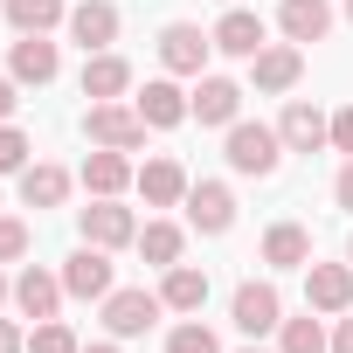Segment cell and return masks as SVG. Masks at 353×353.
Instances as JSON below:
<instances>
[{
  "mask_svg": "<svg viewBox=\"0 0 353 353\" xmlns=\"http://www.w3.org/2000/svg\"><path fill=\"white\" fill-rule=\"evenodd\" d=\"M222 159H229V173H243V181H270L277 159H284V139H277V125H250V118H236L229 139H222Z\"/></svg>",
  "mask_w": 353,
  "mask_h": 353,
  "instance_id": "1",
  "label": "cell"
},
{
  "mask_svg": "<svg viewBox=\"0 0 353 353\" xmlns=\"http://www.w3.org/2000/svg\"><path fill=\"white\" fill-rule=\"evenodd\" d=\"M145 118H139V104H125V97H111V104H90L83 111V139L90 145H118V152H139L145 145Z\"/></svg>",
  "mask_w": 353,
  "mask_h": 353,
  "instance_id": "2",
  "label": "cell"
},
{
  "mask_svg": "<svg viewBox=\"0 0 353 353\" xmlns=\"http://www.w3.org/2000/svg\"><path fill=\"white\" fill-rule=\"evenodd\" d=\"M229 319H236V332H243V339H263V332H277V325H284V298H277V284H270V277H250V284H236V298H229Z\"/></svg>",
  "mask_w": 353,
  "mask_h": 353,
  "instance_id": "3",
  "label": "cell"
},
{
  "mask_svg": "<svg viewBox=\"0 0 353 353\" xmlns=\"http://www.w3.org/2000/svg\"><path fill=\"white\" fill-rule=\"evenodd\" d=\"M77 229H83V243H97V250L139 243V222H132V208H125L118 194H90V208H77Z\"/></svg>",
  "mask_w": 353,
  "mask_h": 353,
  "instance_id": "4",
  "label": "cell"
},
{
  "mask_svg": "<svg viewBox=\"0 0 353 353\" xmlns=\"http://www.w3.org/2000/svg\"><path fill=\"white\" fill-rule=\"evenodd\" d=\"M63 291L70 298H90V305H104L118 284H111V250H97V243H77L70 256H63Z\"/></svg>",
  "mask_w": 353,
  "mask_h": 353,
  "instance_id": "5",
  "label": "cell"
},
{
  "mask_svg": "<svg viewBox=\"0 0 353 353\" xmlns=\"http://www.w3.org/2000/svg\"><path fill=\"white\" fill-rule=\"evenodd\" d=\"M208 49H215V35H201L194 21H166V28H159V63H166V77H208Z\"/></svg>",
  "mask_w": 353,
  "mask_h": 353,
  "instance_id": "6",
  "label": "cell"
},
{
  "mask_svg": "<svg viewBox=\"0 0 353 353\" xmlns=\"http://www.w3.org/2000/svg\"><path fill=\"white\" fill-rule=\"evenodd\" d=\"M166 305H159V291H111L104 298V332L111 339H139V332H152V319H159Z\"/></svg>",
  "mask_w": 353,
  "mask_h": 353,
  "instance_id": "7",
  "label": "cell"
},
{
  "mask_svg": "<svg viewBox=\"0 0 353 353\" xmlns=\"http://www.w3.org/2000/svg\"><path fill=\"white\" fill-rule=\"evenodd\" d=\"M277 139H284V152H325V145H332V118H325L319 104L291 97L284 118H277Z\"/></svg>",
  "mask_w": 353,
  "mask_h": 353,
  "instance_id": "8",
  "label": "cell"
},
{
  "mask_svg": "<svg viewBox=\"0 0 353 353\" xmlns=\"http://www.w3.org/2000/svg\"><path fill=\"white\" fill-rule=\"evenodd\" d=\"M139 194H145V208H173V201H188V166L181 159H173V152H152L145 166H139V181H132Z\"/></svg>",
  "mask_w": 353,
  "mask_h": 353,
  "instance_id": "9",
  "label": "cell"
},
{
  "mask_svg": "<svg viewBox=\"0 0 353 353\" xmlns=\"http://www.w3.org/2000/svg\"><path fill=\"white\" fill-rule=\"evenodd\" d=\"M298 77H305V49H298V42H270L263 56H250V83H256L263 97H284Z\"/></svg>",
  "mask_w": 353,
  "mask_h": 353,
  "instance_id": "10",
  "label": "cell"
},
{
  "mask_svg": "<svg viewBox=\"0 0 353 353\" xmlns=\"http://www.w3.org/2000/svg\"><path fill=\"white\" fill-rule=\"evenodd\" d=\"M188 229L229 236V229H236V194H229L222 181H194V188H188Z\"/></svg>",
  "mask_w": 353,
  "mask_h": 353,
  "instance_id": "11",
  "label": "cell"
},
{
  "mask_svg": "<svg viewBox=\"0 0 353 353\" xmlns=\"http://www.w3.org/2000/svg\"><path fill=\"white\" fill-rule=\"evenodd\" d=\"M63 270H42V263H28L21 277H14V312L21 319H56L63 312Z\"/></svg>",
  "mask_w": 353,
  "mask_h": 353,
  "instance_id": "12",
  "label": "cell"
},
{
  "mask_svg": "<svg viewBox=\"0 0 353 353\" xmlns=\"http://www.w3.org/2000/svg\"><path fill=\"white\" fill-rule=\"evenodd\" d=\"M305 305L312 312H353V263H305Z\"/></svg>",
  "mask_w": 353,
  "mask_h": 353,
  "instance_id": "13",
  "label": "cell"
},
{
  "mask_svg": "<svg viewBox=\"0 0 353 353\" xmlns=\"http://www.w3.org/2000/svg\"><path fill=\"white\" fill-rule=\"evenodd\" d=\"M132 104H139V118H145L152 132H173V125H188V118H194V104H188V90L173 83V77H152V83H145V90H139Z\"/></svg>",
  "mask_w": 353,
  "mask_h": 353,
  "instance_id": "14",
  "label": "cell"
},
{
  "mask_svg": "<svg viewBox=\"0 0 353 353\" xmlns=\"http://www.w3.org/2000/svg\"><path fill=\"white\" fill-rule=\"evenodd\" d=\"M63 28H70V42H77L83 56H97V49L118 42V8H111V0H77Z\"/></svg>",
  "mask_w": 353,
  "mask_h": 353,
  "instance_id": "15",
  "label": "cell"
},
{
  "mask_svg": "<svg viewBox=\"0 0 353 353\" xmlns=\"http://www.w3.org/2000/svg\"><path fill=\"white\" fill-rule=\"evenodd\" d=\"M208 35H215V49H222V56H236V63H250V56H263V49H270L263 14H250V8H229Z\"/></svg>",
  "mask_w": 353,
  "mask_h": 353,
  "instance_id": "16",
  "label": "cell"
},
{
  "mask_svg": "<svg viewBox=\"0 0 353 353\" xmlns=\"http://www.w3.org/2000/svg\"><path fill=\"white\" fill-rule=\"evenodd\" d=\"M56 70H63V56H56V42L49 35H14V49H8V77L14 83H56Z\"/></svg>",
  "mask_w": 353,
  "mask_h": 353,
  "instance_id": "17",
  "label": "cell"
},
{
  "mask_svg": "<svg viewBox=\"0 0 353 353\" xmlns=\"http://www.w3.org/2000/svg\"><path fill=\"white\" fill-rule=\"evenodd\" d=\"M277 35L284 42H325L332 35V8H325V0H277Z\"/></svg>",
  "mask_w": 353,
  "mask_h": 353,
  "instance_id": "18",
  "label": "cell"
},
{
  "mask_svg": "<svg viewBox=\"0 0 353 353\" xmlns=\"http://www.w3.org/2000/svg\"><path fill=\"white\" fill-rule=\"evenodd\" d=\"M188 104H194L201 125H222V132H229V125L243 118V83H229V77H201Z\"/></svg>",
  "mask_w": 353,
  "mask_h": 353,
  "instance_id": "19",
  "label": "cell"
},
{
  "mask_svg": "<svg viewBox=\"0 0 353 353\" xmlns=\"http://www.w3.org/2000/svg\"><path fill=\"white\" fill-rule=\"evenodd\" d=\"M132 181H139L132 152H118V145H90V159H83V188H90V194H125Z\"/></svg>",
  "mask_w": 353,
  "mask_h": 353,
  "instance_id": "20",
  "label": "cell"
},
{
  "mask_svg": "<svg viewBox=\"0 0 353 353\" xmlns=\"http://www.w3.org/2000/svg\"><path fill=\"white\" fill-rule=\"evenodd\" d=\"M125 90H132V63H125V56H111V49L83 56V97H90V104H111V97H125Z\"/></svg>",
  "mask_w": 353,
  "mask_h": 353,
  "instance_id": "21",
  "label": "cell"
},
{
  "mask_svg": "<svg viewBox=\"0 0 353 353\" xmlns=\"http://www.w3.org/2000/svg\"><path fill=\"white\" fill-rule=\"evenodd\" d=\"M159 305H166V312H201V305H208V270H194V263L159 270Z\"/></svg>",
  "mask_w": 353,
  "mask_h": 353,
  "instance_id": "22",
  "label": "cell"
},
{
  "mask_svg": "<svg viewBox=\"0 0 353 353\" xmlns=\"http://www.w3.org/2000/svg\"><path fill=\"white\" fill-rule=\"evenodd\" d=\"M0 14H8L14 35H49L70 21V0H0Z\"/></svg>",
  "mask_w": 353,
  "mask_h": 353,
  "instance_id": "23",
  "label": "cell"
},
{
  "mask_svg": "<svg viewBox=\"0 0 353 353\" xmlns=\"http://www.w3.org/2000/svg\"><path fill=\"white\" fill-rule=\"evenodd\" d=\"M263 263H270V270H305V263H312V236H305L298 222H270V229H263Z\"/></svg>",
  "mask_w": 353,
  "mask_h": 353,
  "instance_id": "24",
  "label": "cell"
},
{
  "mask_svg": "<svg viewBox=\"0 0 353 353\" xmlns=\"http://www.w3.org/2000/svg\"><path fill=\"white\" fill-rule=\"evenodd\" d=\"M63 201H70V173L49 166V159H28V173H21V208H63Z\"/></svg>",
  "mask_w": 353,
  "mask_h": 353,
  "instance_id": "25",
  "label": "cell"
},
{
  "mask_svg": "<svg viewBox=\"0 0 353 353\" xmlns=\"http://www.w3.org/2000/svg\"><path fill=\"white\" fill-rule=\"evenodd\" d=\"M181 250H188V236L173 229V222H145V229H139V256H145L152 270H173V263H181Z\"/></svg>",
  "mask_w": 353,
  "mask_h": 353,
  "instance_id": "26",
  "label": "cell"
},
{
  "mask_svg": "<svg viewBox=\"0 0 353 353\" xmlns=\"http://www.w3.org/2000/svg\"><path fill=\"white\" fill-rule=\"evenodd\" d=\"M325 346H332V332L319 325L312 305H305V319H284L277 325V353H325Z\"/></svg>",
  "mask_w": 353,
  "mask_h": 353,
  "instance_id": "27",
  "label": "cell"
},
{
  "mask_svg": "<svg viewBox=\"0 0 353 353\" xmlns=\"http://www.w3.org/2000/svg\"><path fill=\"white\" fill-rule=\"evenodd\" d=\"M28 353H83V339H77V325H70V319H35Z\"/></svg>",
  "mask_w": 353,
  "mask_h": 353,
  "instance_id": "28",
  "label": "cell"
},
{
  "mask_svg": "<svg viewBox=\"0 0 353 353\" xmlns=\"http://www.w3.org/2000/svg\"><path fill=\"white\" fill-rule=\"evenodd\" d=\"M166 353H222V339H215L201 319H181V325L166 332Z\"/></svg>",
  "mask_w": 353,
  "mask_h": 353,
  "instance_id": "29",
  "label": "cell"
},
{
  "mask_svg": "<svg viewBox=\"0 0 353 353\" xmlns=\"http://www.w3.org/2000/svg\"><path fill=\"white\" fill-rule=\"evenodd\" d=\"M28 152H35V139L21 125H0V173H28Z\"/></svg>",
  "mask_w": 353,
  "mask_h": 353,
  "instance_id": "30",
  "label": "cell"
},
{
  "mask_svg": "<svg viewBox=\"0 0 353 353\" xmlns=\"http://www.w3.org/2000/svg\"><path fill=\"white\" fill-rule=\"evenodd\" d=\"M28 243H35V236H28V222H21V215H0V263L28 256Z\"/></svg>",
  "mask_w": 353,
  "mask_h": 353,
  "instance_id": "31",
  "label": "cell"
},
{
  "mask_svg": "<svg viewBox=\"0 0 353 353\" xmlns=\"http://www.w3.org/2000/svg\"><path fill=\"white\" fill-rule=\"evenodd\" d=\"M332 152H346V159H353V104H339V111H332Z\"/></svg>",
  "mask_w": 353,
  "mask_h": 353,
  "instance_id": "32",
  "label": "cell"
},
{
  "mask_svg": "<svg viewBox=\"0 0 353 353\" xmlns=\"http://www.w3.org/2000/svg\"><path fill=\"white\" fill-rule=\"evenodd\" d=\"M14 104H21V83L0 77V125H14Z\"/></svg>",
  "mask_w": 353,
  "mask_h": 353,
  "instance_id": "33",
  "label": "cell"
},
{
  "mask_svg": "<svg viewBox=\"0 0 353 353\" xmlns=\"http://www.w3.org/2000/svg\"><path fill=\"white\" fill-rule=\"evenodd\" d=\"M0 353H28V332L14 319H0Z\"/></svg>",
  "mask_w": 353,
  "mask_h": 353,
  "instance_id": "34",
  "label": "cell"
},
{
  "mask_svg": "<svg viewBox=\"0 0 353 353\" xmlns=\"http://www.w3.org/2000/svg\"><path fill=\"white\" fill-rule=\"evenodd\" d=\"M332 201H339V208H346V215H353V159H346V166H339V181H332Z\"/></svg>",
  "mask_w": 353,
  "mask_h": 353,
  "instance_id": "35",
  "label": "cell"
},
{
  "mask_svg": "<svg viewBox=\"0 0 353 353\" xmlns=\"http://www.w3.org/2000/svg\"><path fill=\"white\" fill-rule=\"evenodd\" d=\"M332 353H353V319L339 312V325H332Z\"/></svg>",
  "mask_w": 353,
  "mask_h": 353,
  "instance_id": "36",
  "label": "cell"
},
{
  "mask_svg": "<svg viewBox=\"0 0 353 353\" xmlns=\"http://www.w3.org/2000/svg\"><path fill=\"white\" fill-rule=\"evenodd\" d=\"M83 353H125V346H118V339H97V346H83Z\"/></svg>",
  "mask_w": 353,
  "mask_h": 353,
  "instance_id": "37",
  "label": "cell"
},
{
  "mask_svg": "<svg viewBox=\"0 0 353 353\" xmlns=\"http://www.w3.org/2000/svg\"><path fill=\"white\" fill-rule=\"evenodd\" d=\"M8 298H14V284H8V270H0V305H8Z\"/></svg>",
  "mask_w": 353,
  "mask_h": 353,
  "instance_id": "38",
  "label": "cell"
},
{
  "mask_svg": "<svg viewBox=\"0 0 353 353\" xmlns=\"http://www.w3.org/2000/svg\"><path fill=\"white\" fill-rule=\"evenodd\" d=\"M346 21H353V0H346Z\"/></svg>",
  "mask_w": 353,
  "mask_h": 353,
  "instance_id": "39",
  "label": "cell"
},
{
  "mask_svg": "<svg viewBox=\"0 0 353 353\" xmlns=\"http://www.w3.org/2000/svg\"><path fill=\"white\" fill-rule=\"evenodd\" d=\"M346 263H353V243H346Z\"/></svg>",
  "mask_w": 353,
  "mask_h": 353,
  "instance_id": "40",
  "label": "cell"
},
{
  "mask_svg": "<svg viewBox=\"0 0 353 353\" xmlns=\"http://www.w3.org/2000/svg\"><path fill=\"white\" fill-rule=\"evenodd\" d=\"M243 353H263V346H243Z\"/></svg>",
  "mask_w": 353,
  "mask_h": 353,
  "instance_id": "41",
  "label": "cell"
},
{
  "mask_svg": "<svg viewBox=\"0 0 353 353\" xmlns=\"http://www.w3.org/2000/svg\"><path fill=\"white\" fill-rule=\"evenodd\" d=\"M229 8H236V0H229Z\"/></svg>",
  "mask_w": 353,
  "mask_h": 353,
  "instance_id": "42",
  "label": "cell"
}]
</instances>
